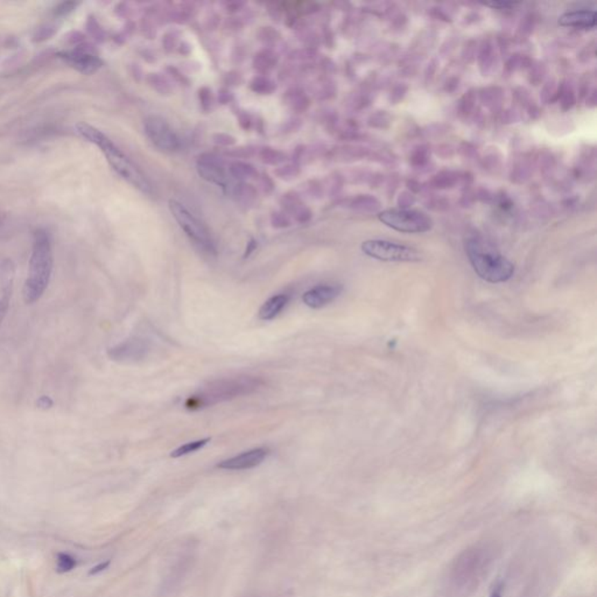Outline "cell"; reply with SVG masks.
<instances>
[{
	"mask_svg": "<svg viewBox=\"0 0 597 597\" xmlns=\"http://www.w3.org/2000/svg\"><path fill=\"white\" fill-rule=\"evenodd\" d=\"M76 130L83 139L96 145L97 148H100V152L105 155L111 168L118 174L123 180L129 182L130 185L133 186L139 192L151 195L153 190L146 175L117 145L114 144V141H111L109 136L100 132L96 127L84 123L78 124Z\"/></svg>",
	"mask_w": 597,
	"mask_h": 597,
	"instance_id": "cell-1",
	"label": "cell"
},
{
	"mask_svg": "<svg viewBox=\"0 0 597 597\" xmlns=\"http://www.w3.org/2000/svg\"><path fill=\"white\" fill-rule=\"evenodd\" d=\"M53 265L52 240L48 233L39 230L34 235L28 276L24 286V298L27 303H37L44 295L52 279Z\"/></svg>",
	"mask_w": 597,
	"mask_h": 597,
	"instance_id": "cell-2",
	"label": "cell"
},
{
	"mask_svg": "<svg viewBox=\"0 0 597 597\" xmlns=\"http://www.w3.org/2000/svg\"><path fill=\"white\" fill-rule=\"evenodd\" d=\"M262 385V380L258 377L240 376L215 380L203 386L195 395H190L186 402V407L192 411L209 407L251 395L259 390Z\"/></svg>",
	"mask_w": 597,
	"mask_h": 597,
	"instance_id": "cell-3",
	"label": "cell"
},
{
	"mask_svg": "<svg viewBox=\"0 0 597 597\" xmlns=\"http://www.w3.org/2000/svg\"><path fill=\"white\" fill-rule=\"evenodd\" d=\"M465 252L472 269L481 279L491 284H499L513 278L515 273L513 262L488 247L482 240L476 238L467 240Z\"/></svg>",
	"mask_w": 597,
	"mask_h": 597,
	"instance_id": "cell-4",
	"label": "cell"
},
{
	"mask_svg": "<svg viewBox=\"0 0 597 597\" xmlns=\"http://www.w3.org/2000/svg\"><path fill=\"white\" fill-rule=\"evenodd\" d=\"M168 206L174 220L184 230V233L188 236L189 240L206 253L216 255V245L206 225L203 224L195 215L190 213L187 206H184L179 201L170 199Z\"/></svg>",
	"mask_w": 597,
	"mask_h": 597,
	"instance_id": "cell-5",
	"label": "cell"
},
{
	"mask_svg": "<svg viewBox=\"0 0 597 597\" xmlns=\"http://www.w3.org/2000/svg\"><path fill=\"white\" fill-rule=\"evenodd\" d=\"M380 221L389 228L405 233H421L431 230L433 221L422 211L413 209H387L378 215Z\"/></svg>",
	"mask_w": 597,
	"mask_h": 597,
	"instance_id": "cell-6",
	"label": "cell"
},
{
	"mask_svg": "<svg viewBox=\"0 0 597 597\" xmlns=\"http://www.w3.org/2000/svg\"><path fill=\"white\" fill-rule=\"evenodd\" d=\"M362 251L371 258L382 262H414L421 260L419 251L389 240H365L362 244Z\"/></svg>",
	"mask_w": 597,
	"mask_h": 597,
	"instance_id": "cell-7",
	"label": "cell"
},
{
	"mask_svg": "<svg viewBox=\"0 0 597 597\" xmlns=\"http://www.w3.org/2000/svg\"><path fill=\"white\" fill-rule=\"evenodd\" d=\"M144 129L150 141L160 151L174 153L180 150L179 136L163 117L155 114L148 116V118L145 119Z\"/></svg>",
	"mask_w": 597,
	"mask_h": 597,
	"instance_id": "cell-8",
	"label": "cell"
},
{
	"mask_svg": "<svg viewBox=\"0 0 597 597\" xmlns=\"http://www.w3.org/2000/svg\"><path fill=\"white\" fill-rule=\"evenodd\" d=\"M150 344L141 337H130L110 348L107 356L110 359L118 363H136L148 357Z\"/></svg>",
	"mask_w": 597,
	"mask_h": 597,
	"instance_id": "cell-9",
	"label": "cell"
},
{
	"mask_svg": "<svg viewBox=\"0 0 597 597\" xmlns=\"http://www.w3.org/2000/svg\"><path fill=\"white\" fill-rule=\"evenodd\" d=\"M196 170L199 177L209 184L225 188L228 185L226 174H225L224 163L217 155L213 153H204L199 155L196 163Z\"/></svg>",
	"mask_w": 597,
	"mask_h": 597,
	"instance_id": "cell-10",
	"label": "cell"
},
{
	"mask_svg": "<svg viewBox=\"0 0 597 597\" xmlns=\"http://www.w3.org/2000/svg\"><path fill=\"white\" fill-rule=\"evenodd\" d=\"M269 454V450L267 448H256V449L247 450V452H244L240 455L230 457L224 461L220 462L217 468L224 469V470H247V469L256 468L265 461Z\"/></svg>",
	"mask_w": 597,
	"mask_h": 597,
	"instance_id": "cell-11",
	"label": "cell"
},
{
	"mask_svg": "<svg viewBox=\"0 0 597 597\" xmlns=\"http://www.w3.org/2000/svg\"><path fill=\"white\" fill-rule=\"evenodd\" d=\"M342 291L339 285H319L303 294V303L313 310H319L339 298Z\"/></svg>",
	"mask_w": 597,
	"mask_h": 597,
	"instance_id": "cell-12",
	"label": "cell"
},
{
	"mask_svg": "<svg viewBox=\"0 0 597 597\" xmlns=\"http://www.w3.org/2000/svg\"><path fill=\"white\" fill-rule=\"evenodd\" d=\"M64 60L71 66L76 68L83 74H93L100 68V60L88 52H71L64 55Z\"/></svg>",
	"mask_w": 597,
	"mask_h": 597,
	"instance_id": "cell-13",
	"label": "cell"
},
{
	"mask_svg": "<svg viewBox=\"0 0 597 597\" xmlns=\"http://www.w3.org/2000/svg\"><path fill=\"white\" fill-rule=\"evenodd\" d=\"M559 25L564 27H580V28L595 27L596 13L595 11L567 12L559 18Z\"/></svg>",
	"mask_w": 597,
	"mask_h": 597,
	"instance_id": "cell-14",
	"label": "cell"
},
{
	"mask_svg": "<svg viewBox=\"0 0 597 597\" xmlns=\"http://www.w3.org/2000/svg\"><path fill=\"white\" fill-rule=\"evenodd\" d=\"M289 301L287 294L274 295L264 303L262 308L259 310V319L264 321H271L281 313L286 305Z\"/></svg>",
	"mask_w": 597,
	"mask_h": 597,
	"instance_id": "cell-15",
	"label": "cell"
},
{
	"mask_svg": "<svg viewBox=\"0 0 597 597\" xmlns=\"http://www.w3.org/2000/svg\"><path fill=\"white\" fill-rule=\"evenodd\" d=\"M229 170L235 179L240 181L251 180V179H255L258 175L255 167L250 163H243V161H236V163H231Z\"/></svg>",
	"mask_w": 597,
	"mask_h": 597,
	"instance_id": "cell-16",
	"label": "cell"
},
{
	"mask_svg": "<svg viewBox=\"0 0 597 597\" xmlns=\"http://www.w3.org/2000/svg\"><path fill=\"white\" fill-rule=\"evenodd\" d=\"M259 158L266 165L277 166V165L284 163L286 160V154L281 151H278L276 148H265L259 152Z\"/></svg>",
	"mask_w": 597,
	"mask_h": 597,
	"instance_id": "cell-17",
	"label": "cell"
},
{
	"mask_svg": "<svg viewBox=\"0 0 597 597\" xmlns=\"http://www.w3.org/2000/svg\"><path fill=\"white\" fill-rule=\"evenodd\" d=\"M211 438H206V439L197 440V441L186 443L184 446L179 447L177 449L173 450V452L170 453V457L177 458V457L186 456V455H188V454L195 453V452H197V450H199L201 448L206 446V443H211Z\"/></svg>",
	"mask_w": 597,
	"mask_h": 597,
	"instance_id": "cell-18",
	"label": "cell"
},
{
	"mask_svg": "<svg viewBox=\"0 0 597 597\" xmlns=\"http://www.w3.org/2000/svg\"><path fill=\"white\" fill-rule=\"evenodd\" d=\"M256 195H257L256 189L247 182H242L235 188V196L240 202L244 203V204H249V203L252 202Z\"/></svg>",
	"mask_w": 597,
	"mask_h": 597,
	"instance_id": "cell-19",
	"label": "cell"
},
{
	"mask_svg": "<svg viewBox=\"0 0 597 597\" xmlns=\"http://www.w3.org/2000/svg\"><path fill=\"white\" fill-rule=\"evenodd\" d=\"M251 89L255 93H260V95H266V93H272L276 89V85L269 78H264V76H257L251 82Z\"/></svg>",
	"mask_w": 597,
	"mask_h": 597,
	"instance_id": "cell-20",
	"label": "cell"
},
{
	"mask_svg": "<svg viewBox=\"0 0 597 597\" xmlns=\"http://www.w3.org/2000/svg\"><path fill=\"white\" fill-rule=\"evenodd\" d=\"M276 61L277 60L274 59L272 53L262 52L259 53L258 55H256L253 64L256 69H258L259 71H267L272 69Z\"/></svg>",
	"mask_w": 597,
	"mask_h": 597,
	"instance_id": "cell-21",
	"label": "cell"
},
{
	"mask_svg": "<svg viewBox=\"0 0 597 597\" xmlns=\"http://www.w3.org/2000/svg\"><path fill=\"white\" fill-rule=\"evenodd\" d=\"M287 104L293 110H306L308 107V98L303 93L293 90L292 93H287Z\"/></svg>",
	"mask_w": 597,
	"mask_h": 597,
	"instance_id": "cell-22",
	"label": "cell"
},
{
	"mask_svg": "<svg viewBox=\"0 0 597 597\" xmlns=\"http://www.w3.org/2000/svg\"><path fill=\"white\" fill-rule=\"evenodd\" d=\"M3 289V295L0 298V323L4 321L6 314H8V308H10V300H11L12 292H13V286L12 285H4L1 286Z\"/></svg>",
	"mask_w": 597,
	"mask_h": 597,
	"instance_id": "cell-23",
	"label": "cell"
},
{
	"mask_svg": "<svg viewBox=\"0 0 597 597\" xmlns=\"http://www.w3.org/2000/svg\"><path fill=\"white\" fill-rule=\"evenodd\" d=\"M148 83H150L152 88L157 90V91L161 93V95H163V93H170V83L167 82L166 78H163V76H161L160 74L150 75V78H148Z\"/></svg>",
	"mask_w": 597,
	"mask_h": 597,
	"instance_id": "cell-24",
	"label": "cell"
},
{
	"mask_svg": "<svg viewBox=\"0 0 597 597\" xmlns=\"http://www.w3.org/2000/svg\"><path fill=\"white\" fill-rule=\"evenodd\" d=\"M75 566H76V561H75L74 558L71 557L69 554L66 553H60L57 555V560H56V569L59 573H68V571H71V569H74Z\"/></svg>",
	"mask_w": 597,
	"mask_h": 597,
	"instance_id": "cell-25",
	"label": "cell"
},
{
	"mask_svg": "<svg viewBox=\"0 0 597 597\" xmlns=\"http://www.w3.org/2000/svg\"><path fill=\"white\" fill-rule=\"evenodd\" d=\"M214 143L215 144L220 145V146L228 148V146L235 144L236 139L233 136H229V134H225V133H216L214 136Z\"/></svg>",
	"mask_w": 597,
	"mask_h": 597,
	"instance_id": "cell-26",
	"label": "cell"
},
{
	"mask_svg": "<svg viewBox=\"0 0 597 597\" xmlns=\"http://www.w3.org/2000/svg\"><path fill=\"white\" fill-rule=\"evenodd\" d=\"M199 102L202 103L204 110H208L211 105V91L208 88H202L199 90Z\"/></svg>",
	"mask_w": 597,
	"mask_h": 597,
	"instance_id": "cell-27",
	"label": "cell"
},
{
	"mask_svg": "<svg viewBox=\"0 0 597 597\" xmlns=\"http://www.w3.org/2000/svg\"><path fill=\"white\" fill-rule=\"evenodd\" d=\"M272 224L273 226H276V228H285V226H288V225H289V221H288V218L285 216V214L276 213V214L272 215Z\"/></svg>",
	"mask_w": 597,
	"mask_h": 597,
	"instance_id": "cell-28",
	"label": "cell"
},
{
	"mask_svg": "<svg viewBox=\"0 0 597 597\" xmlns=\"http://www.w3.org/2000/svg\"><path fill=\"white\" fill-rule=\"evenodd\" d=\"M298 173V167L294 166L281 167V168H279V170H277L278 175H279V177H283V179H285V177H295V175H296V174Z\"/></svg>",
	"mask_w": 597,
	"mask_h": 597,
	"instance_id": "cell-29",
	"label": "cell"
},
{
	"mask_svg": "<svg viewBox=\"0 0 597 597\" xmlns=\"http://www.w3.org/2000/svg\"><path fill=\"white\" fill-rule=\"evenodd\" d=\"M37 404L39 409H48L53 406V400L49 398V397L44 395V397H41V398L37 400Z\"/></svg>",
	"mask_w": 597,
	"mask_h": 597,
	"instance_id": "cell-30",
	"label": "cell"
},
{
	"mask_svg": "<svg viewBox=\"0 0 597 597\" xmlns=\"http://www.w3.org/2000/svg\"><path fill=\"white\" fill-rule=\"evenodd\" d=\"M109 566H110V561H104V562H100V564H97V566H95L91 571H89V574H90V576H96L98 573H102V571L107 569Z\"/></svg>",
	"mask_w": 597,
	"mask_h": 597,
	"instance_id": "cell-31",
	"label": "cell"
},
{
	"mask_svg": "<svg viewBox=\"0 0 597 597\" xmlns=\"http://www.w3.org/2000/svg\"><path fill=\"white\" fill-rule=\"evenodd\" d=\"M488 6H491V8H509L511 6H515L516 3H490V4H487Z\"/></svg>",
	"mask_w": 597,
	"mask_h": 597,
	"instance_id": "cell-32",
	"label": "cell"
},
{
	"mask_svg": "<svg viewBox=\"0 0 597 597\" xmlns=\"http://www.w3.org/2000/svg\"><path fill=\"white\" fill-rule=\"evenodd\" d=\"M501 585H497V586H494V589L491 590L490 597H503L501 595Z\"/></svg>",
	"mask_w": 597,
	"mask_h": 597,
	"instance_id": "cell-33",
	"label": "cell"
},
{
	"mask_svg": "<svg viewBox=\"0 0 597 597\" xmlns=\"http://www.w3.org/2000/svg\"><path fill=\"white\" fill-rule=\"evenodd\" d=\"M256 247H257V245H256L255 240H251L250 244H249V247H247V252H245V258H247V256L251 255V252L255 250Z\"/></svg>",
	"mask_w": 597,
	"mask_h": 597,
	"instance_id": "cell-34",
	"label": "cell"
}]
</instances>
